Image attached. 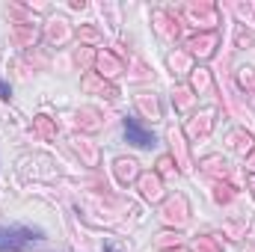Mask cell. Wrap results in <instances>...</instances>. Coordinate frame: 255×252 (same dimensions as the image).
<instances>
[{"mask_svg":"<svg viewBox=\"0 0 255 252\" xmlns=\"http://www.w3.org/2000/svg\"><path fill=\"white\" fill-rule=\"evenodd\" d=\"M12 95V89L6 86V80H0V98H9Z\"/></svg>","mask_w":255,"mask_h":252,"instance_id":"cell-3","label":"cell"},{"mask_svg":"<svg viewBox=\"0 0 255 252\" xmlns=\"http://www.w3.org/2000/svg\"><path fill=\"white\" fill-rule=\"evenodd\" d=\"M122 130H125V139L130 142V145H136V148H151V145H154V133H151L148 127L139 125L136 116H125Z\"/></svg>","mask_w":255,"mask_h":252,"instance_id":"cell-2","label":"cell"},{"mask_svg":"<svg viewBox=\"0 0 255 252\" xmlns=\"http://www.w3.org/2000/svg\"><path fill=\"white\" fill-rule=\"evenodd\" d=\"M45 235L39 229H24V226H12V229H0V252H18L27 244L42 241Z\"/></svg>","mask_w":255,"mask_h":252,"instance_id":"cell-1","label":"cell"}]
</instances>
